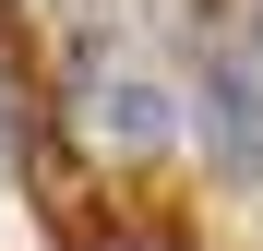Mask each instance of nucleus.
Instances as JSON below:
<instances>
[{"label":"nucleus","mask_w":263,"mask_h":251,"mask_svg":"<svg viewBox=\"0 0 263 251\" xmlns=\"http://www.w3.org/2000/svg\"><path fill=\"white\" fill-rule=\"evenodd\" d=\"M203 156L228 191H263V72H251L239 36L203 48Z\"/></svg>","instance_id":"1"},{"label":"nucleus","mask_w":263,"mask_h":251,"mask_svg":"<svg viewBox=\"0 0 263 251\" xmlns=\"http://www.w3.org/2000/svg\"><path fill=\"white\" fill-rule=\"evenodd\" d=\"M96 132H108V144H132V156H156L167 132H180V108H167V84H144V72H120L108 96H96Z\"/></svg>","instance_id":"2"}]
</instances>
